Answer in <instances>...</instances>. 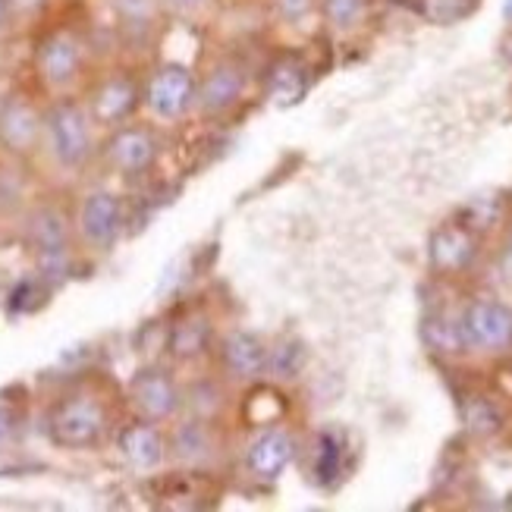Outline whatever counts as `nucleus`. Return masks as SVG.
<instances>
[{"mask_svg":"<svg viewBox=\"0 0 512 512\" xmlns=\"http://www.w3.org/2000/svg\"><path fill=\"white\" fill-rule=\"evenodd\" d=\"M117 390L101 377L66 384L44 412V434L60 450H98L117 434Z\"/></svg>","mask_w":512,"mask_h":512,"instance_id":"nucleus-1","label":"nucleus"},{"mask_svg":"<svg viewBox=\"0 0 512 512\" xmlns=\"http://www.w3.org/2000/svg\"><path fill=\"white\" fill-rule=\"evenodd\" d=\"M22 242L29 249L35 277L48 286H60L73 271V255L79 246L73 211L51 198L29 205L22 214Z\"/></svg>","mask_w":512,"mask_h":512,"instance_id":"nucleus-2","label":"nucleus"},{"mask_svg":"<svg viewBox=\"0 0 512 512\" xmlns=\"http://www.w3.org/2000/svg\"><path fill=\"white\" fill-rule=\"evenodd\" d=\"M41 148L48 151L54 167L63 173H79L95 158V123L85 101L73 95H57L44 104V136Z\"/></svg>","mask_w":512,"mask_h":512,"instance_id":"nucleus-3","label":"nucleus"},{"mask_svg":"<svg viewBox=\"0 0 512 512\" xmlns=\"http://www.w3.org/2000/svg\"><path fill=\"white\" fill-rule=\"evenodd\" d=\"M88 63V44L73 26L44 29L32 48V70L38 82L54 95H70Z\"/></svg>","mask_w":512,"mask_h":512,"instance_id":"nucleus-4","label":"nucleus"},{"mask_svg":"<svg viewBox=\"0 0 512 512\" xmlns=\"http://www.w3.org/2000/svg\"><path fill=\"white\" fill-rule=\"evenodd\" d=\"M126 403L139 418L158 421V425H170L173 418L183 415V384L170 365L151 362L129 377Z\"/></svg>","mask_w":512,"mask_h":512,"instance_id":"nucleus-5","label":"nucleus"},{"mask_svg":"<svg viewBox=\"0 0 512 512\" xmlns=\"http://www.w3.org/2000/svg\"><path fill=\"white\" fill-rule=\"evenodd\" d=\"M73 224H76L79 246L98 255L110 252L120 242L123 227H126L123 198L110 189H88L73 211Z\"/></svg>","mask_w":512,"mask_h":512,"instance_id":"nucleus-6","label":"nucleus"},{"mask_svg":"<svg viewBox=\"0 0 512 512\" xmlns=\"http://www.w3.org/2000/svg\"><path fill=\"white\" fill-rule=\"evenodd\" d=\"M101 158L104 164L126 176V180H139L148 176L161 158V139L148 123H120L114 129H107V139L101 145Z\"/></svg>","mask_w":512,"mask_h":512,"instance_id":"nucleus-7","label":"nucleus"},{"mask_svg":"<svg viewBox=\"0 0 512 512\" xmlns=\"http://www.w3.org/2000/svg\"><path fill=\"white\" fill-rule=\"evenodd\" d=\"M44 104L26 88H16L0 101V154L13 161H29L41 148Z\"/></svg>","mask_w":512,"mask_h":512,"instance_id":"nucleus-8","label":"nucleus"},{"mask_svg":"<svg viewBox=\"0 0 512 512\" xmlns=\"http://www.w3.org/2000/svg\"><path fill=\"white\" fill-rule=\"evenodd\" d=\"M195 88L198 76L186 63H158L142 79V104L151 110V117L176 123L195 110Z\"/></svg>","mask_w":512,"mask_h":512,"instance_id":"nucleus-9","label":"nucleus"},{"mask_svg":"<svg viewBox=\"0 0 512 512\" xmlns=\"http://www.w3.org/2000/svg\"><path fill=\"white\" fill-rule=\"evenodd\" d=\"M246 92H249V70L233 57H220L198 76L195 114L202 120H224L246 101Z\"/></svg>","mask_w":512,"mask_h":512,"instance_id":"nucleus-10","label":"nucleus"},{"mask_svg":"<svg viewBox=\"0 0 512 512\" xmlns=\"http://www.w3.org/2000/svg\"><path fill=\"white\" fill-rule=\"evenodd\" d=\"M224 456V437L217 431V418H202L183 412L170 421L167 434V459H173L183 469H211Z\"/></svg>","mask_w":512,"mask_h":512,"instance_id":"nucleus-11","label":"nucleus"},{"mask_svg":"<svg viewBox=\"0 0 512 512\" xmlns=\"http://www.w3.org/2000/svg\"><path fill=\"white\" fill-rule=\"evenodd\" d=\"M85 107L92 114V123L101 129L129 123L142 107V79L129 70H110L88 88Z\"/></svg>","mask_w":512,"mask_h":512,"instance_id":"nucleus-12","label":"nucleus"},{"mask_svg":"<svg viewBox=\"0 0 512 512\" xmlns=\"http://www.w3.org/2000/svg\"><path fill=\"white\" fill-rule=\"evenodd\" d=\"M214 352L224 381L249 387L267 377V352H271V346L252 330H227L214 343Z\"/></svg>","mask_w":512,"mask_h":512,"instance_id":"nucleus-13","label":"nucleus"},{"mask_svg":"<svg viewBox=\"0 0 512 512\" xmlns=\"http://www.w3.org/2000/svg\"><path fill=\"white\" fill-rule=\"evenodd\" d=\"M465 349L503 352L512 346V311L494 299H475L459 318Z\"/></svg>","mask_w":512,"mask_h":512,"instance_id":"nucleus-14","label":"nucleus"},{"mask_svg":"<svg viewBox=\"0 0 512 512\" xmlns=\"http://www.w3.org/2000/svg\"><path fill=\"white\" fill-rule=\"evenodd\" d=\"M120 456L132 465L136 472H154L167 462V434L161 431L158 421L148 418H132L117 428L114 434Z\"/></svg>","mask_w":512,"mask_h":512,"instance_id":"nucleus-15","label":"nucleus"},{"mask_svg":"<svg viewBox=\"0 0 512 512\" xmlns=\"http://www.w3.org/2000/svg\"><path fill=\"white\" fill-rule=\"evenodd\" d=\"M296 456V437L280 425H264L246 447V472L258 481H274Z\"/></svg>","mask_w":512,"mask_h":512,"instance_id":"nucleus-16","label":"nucleus"},{"mask_svg":"<svg viewBox=\"0 0 512 512\" xmlns=\"http://www.w3.org/2000/svg\"><path fill=\"white\" fill-rule=\"evenodd\" d=\"M214 324L205 311H186L167 330V355L176 365H195L214 352Z\"/></svg>","mask_w":512,"mask_h":512,"instance_id":"nucleus-17","label":"nucleus"},{"mask_svg":"<svg viewBox=\"0 0 512 512\" xmlns=\"http://www.w3.org/2000/svg\"><path fill=\"white\" fill-rule=\"evenodd\" d=\"M264 92L277 107H293L305 98L308 92V66L293 57L283 54L271 63V70L264 76Z\"/></svg>","mask_w":512,"mask_h":512,"instance_id":"nucleus-18","label":"nucleus"},{"mask_svg":"<svg viewBox=\"0 0 512 512\" xmlns=\"http://www.w3.org/2000/svg\"><path fill=\"white\" fill-rule=\"evenodd\" d=\"M472 258H475V236L465 227L447 224L431 236V264L437 271H447V274L462 271Z\"/></svg>","mask_w":512,"mask_h":512,"instance_id":"nucleus-19","label":"nucleus"},{"mask_svg":"<svg viewBox=\"0 0 512 512\" xmlns=\"http://www.w3.org/2000/svg\"><path fill=\"white\" fill-rule=\"evenodd\" d=\"M117 13V26L123 29V35L129 38H148L158 26L161 0H110Z\"/></svg>","mask_w":512,"mask_h":512,"instance_id":"nucleus-20","label":"nucleus"},{"mask_svg":"<svg viewBox=\"0 0 512 512\" xmlns=\"http://www.w3.org/2000/svg\"><path fill=\"white\" fill-rule=\"evenodd\" d=\"M425 340H428V346L434 352H443V355H456V352L465 349L459 321H453L447 315H431L425 321Z\"/></svg>","mask_w":512,"mask_h":512,"instance_id":"nucleus-21","label":"nucleus"},{"mask_svg":"<svg viewBox=\"0 0 512 512\" xmlns=\"http://www.w3.org/2000/svg\"><path fill=\"white\" fill-rule=\"evenodd\" d=\"M418 10L434 26H456L478 10V0H418Z\"/></svg>","mask_w":512,"mask_h":512,"instance_id":"nucleus-22","label":"nucleus"},{"mask_svg":"<svg viewBox=\"0 0 512 512\" xmlns=\"http://www.w3.org/2000/svg\"><path fill=\"white\" fill-rule=\"evenodd\" d=\"M343 456H346V447H343V437L337 431H324L321 440H318V456H315V475L330 484L343 472Z\"/></svg>","mask_w":512,"mask_h":512,"instance_id":"nucleus-23","label":"nucleus"},{"mask_svg":"<svg viewBox=\"0 0 512 512\" xmlns=\"http://www.w3.org/2000/svg\"><path fill=\"white\" fill-rule=\"evenodd\" d=\"M305 362V349L302 343L296 340H283L277 346H271V352H267V374L280 377V381H289V377H296L299 368Z\"/></svg>","mask_w":512,"mask_h":512,"instance_id":"nucleus-24","label":"nucleus"},{"mask_svg":"<svg viewBox=\"0 0 512 512\" xmlns=\"http://www.w3.org/2000/svg\"><path fill=\"white\" fill-rule=\"evenodd\" d=\"M324 19L333 29H355L368 13V0H321Z\"/></svg>","mask_w":512,"mask_h":512,"instance_id":"nucleus-25","label":"nucleus"},{"mask_svg":"<svg viewBox=\"0 0 512 512\" xmlns=\"http://www.w3.org/2000/svg\"><path fill=\"white\" fill-rule=\"evenodd\" d=\"M465 425H469V431H475V434H494V431H500V412L487 403V399L475 396L465 403Z\"/></svg>","mask_w":512,"mask_h":512,"instance_id":"nucleus-26","label":"nucleus"},{"mask_svg":"<svg viewBox=\"0 0 512 512\" xmlns=\"http://www.w3.org/2000/svg\"><path fill=\"white\" fill-rule=\"evenodd\" d=\"M22 421H26V412H22V403L7 393H0V447L13 443L22 431Z\"/></svg>","mask_w":512,"mask_h":512,"instance_id":"nucleus-27","label":"nucleus"},{"mask_svg":"<svg viewBox=\"0 0 512 512\" xmlns=\"http://www.w3.org/2000/svg\"><path fill=\"white\" fill-rule=\"evenodd\" d=\"M214 7V0H161V10L176 19H198Z\"/></svg>","mask_w":512,"mask_h":512,"instance_id":"nucleus-28","label":"nucleus"},{"mask_svg":"<svg viewBox=\"0 0 512 512\" xmlns=\"http://www.w3.org/2000/svg\"><path fill=\"white\" fill-rule=\"evenodd\" d=\"M318 0H271L274 13L283 19V22H302L311 16V10H315Z\"/></svg>","mask_w":512,"mask_h":512,"instance_id":"nucleus-29","label":"nucleus"},{"mask_svg":"<svg viewBox=\"0 0 512 512\" xmlns=\"http://www.w3.org/2000/svg\"><path fill=\"white\" fill-rule=\"evenodd\" d=\"M51 0H7L10 7V22H32L44 10H48Z\"/></svg>","mask_w":512,"mask_h":512,"instance_id":"nucleus-30","label":"nucleus"},{"mask_svg":"<svg viewBox=\"0 0 512 512\" xmlns=\"http://www.w3.org/2000/svg\"><path fill=\"white\" fill-rule=\"evenodd\" d=\"M10 26V7H7V0H0V35L7 32Z\"/></svg>","mask_w":512,"mask_h":512,"instance_id":"nucleus-31","label":"nucleus"},{"mask_svg":"<svg viewBox=\"0 0 512 512\" xmlns=\"http://www.w3.org/2000/svg\"><path fill=\"white\" fill-rule=\"evenodd\" d=\"M500 51H503V57H506V60L512 63V32H509V35L503 38V44H500Z\"/></svg>","mask_w":512,"mask_h":512,"instance_id":"nucleus-32","label":"nucleus"},{"mask_svg":"<svg viewBox=\"0 0 512 512\" xmlns=\"http://www.w3.org/2000/svg\"><path fill=\"white\" fill-rule=\"evenodd\" d=\"M503 19L512 22V0H503Z\"/></svg>","mask_w":512,"mask_h":512,"instance_id":"nucleus-33","label":"nucleus"},{"mask_svg":"<svg viewBox=\"0 0 512 512\" xmlns=\"http://www.w3.org/2000/svg\"><path fill=\"white\" fill-rule=\"evenodd\" d=\"M509 252H512V233H509Z\"/></svg>","mask_w":512,"mask_h":512,"instance_id":"nucleus-34","label":"nucleus"}]
</instances>
